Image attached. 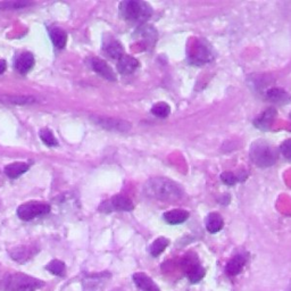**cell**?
Wrapping results in <instances>:
<instances>
[{"label":"cell","mask_w":291,"mask_h":291,"mask_svg":"<svg viewBox=\"0 0 291 291\" xmlns=\"http://www.w3.org/2000/svg\"><path fill=\"white\" fill-rule=\"evenodd\" d=\"M147 197L161 200V202H174L183 196V190L174 181L166 178H154L145 185Z\"/></svg>","instance_id":"6da1fadb"},{"label":"cell","mask_w":291,"mask_h":291,"mask_svg":"<svg viewBox=\"0 0 291 291\" xmlns=\"http://www.w3.org/2000/svg\"><path fill=\"white\" fill-rule=\"evenodd\" d=\"M120 12L123 18L130 22L142 23L151 16V7L145 2L128 0L120 4Z\"/></svg>","instance_id":"7a4b0ae2"},{"label":"cell","mask_w":291,"mask_h":291,"mask_svg":"<svg viewBox=\"0 0 291 291\" xmlns=\"http://www.w3.org/2000/svg\"><path fill=\"white\" fill-rule=\"evenodd\" d=\"M2 284L4 291H36L45 285L41 280L21 273L7 276Z\"/></svg>","instance_id":"3957f363"},{"label":"cell","mask_w":291,"mask_h":291,"mask_svg":"<svg viewBox=\"0 0 291 291\" xmlns=\"http://www.w3.org/2000/svg\"><path fill=\"white\" fill-rule=\"evenodd\" d=\"M250 158L260 168H269L276 161V151L265 141H256L250 148Z\"/></svg>","instance_id":"277c9868"},{"label":"cell","mask_w":291,"mask_h":291,"mask_svg":"<svg viewBox=\"0 0 291 291\" xmlns=\"http://www.w3.org/2000/svg\"><path fill=\"white\" fill-rule=\"evenodd\" d=\"M50 205L39 202H28L17 208V216L22 221H32L36 217L47 215L50 212Z\"/></svg>","instance_id":"5b68a950"},{"label":"cell","mask_w":291,"mask_h":291,"mask_svg":"<svg viewBox=\"0 0 291 291\" xmlns=\"http://www.w3.org/2000/svg\"><path fill=\"white\" fill-rule=\"evenodd\" d=\"M182 267L185 275L191 283H198L204 279L206 271L196 256H187L182 262Z\"/></svg>","instance_id":"8992f818"},{"label":"cell","mask_w":291,"mask_h":291,"mask_svg":"<svg viewBox=\"0 0 291 291\" xmlns=\"http://www.w3.org/2000/svg\"><path fill=\"white\" fill-rule=\"evenodd\" d=\"M133 203L130 198L125 197V196L117 195L114 196L111 200H107L102 204V206L99 207L100 212H131L133 209Z\"/></svg>","instance_id":"52a82bcc"},{"label":"cell","mask_w":291,"mask_h":291,"mask_svg":"<svg viewBox=\"0 0 291 291\" xmlns=\"http://www.w3.org/2000/svg\"><path fill=\"white\" fill-rule=\"evenodd\" d=\"M109 272H102V273L85 274L82 280L83 291H104L107 281L111 279Z\"/></svg>","instance_id":"ba28073f"},{"label":"cell","mask_w":291,"mask_h":291,"mask_svg":"<svg viewBox=\"0 0 291 291\" xmlns=\"http://www.w3.org/2000/svg\"><path fill=\"white\" fill-rule=\"evenodd\" d=\"M211 59H212V51L211 48H209V46L206 45V42L204 40H199L193 47L191 54H190V60H191V63L197 65H203Z\"/></svg>","instance_id":"9c48e42d"},{"label":"cell","mask_w":291,"mask_h":291,"mask_svg":"<svg viewBox=\"0 0 291 291\" xmlns=\"http://www.w3.org/2000/svg\"><path fill=\"white\" fill-rule=\"evenodd\" d=\"M33 66H35V56L31 52L24 51L18 55L14 60V68L21 74H26L30 72Z\"/></svg>","instance_id":"30bf717a"},{"label":"cell","mask_w":291,"mask_h":291,"mask_svg":"<svg viewBox=\"0 0 291 291\" xmlns=\"http://www.w3.org/2000/svg\"><path fill=\"white\" fill-rule=\"evenodd\" d=\"M133 282L137 285V288L140 291H160L159 287L152 280L150 276H148L144 272H138L132 276Z\"/></svg>","instance_id":"8fae6325"},{"label":"cell","mask_w":291,"mask_h":291,"mask_svg":"<svg viewBox=\"0 0 291 291\" xmlns=\"http://www.w3.org/2000/svg\"><path fill=\"white\" fill-rule=\"evenodd\" d=\"M247 262H248V254L240 252V254L235 255L227 264V267H225L227 274L230 276L238 275L242 271L243 267H245Z\"/></svg>","instance_id":"7c38bea8"},{"label":"cell","mask_w":291,"mask_h":291,"mask_svg":"<svg viewBox=\"0 0 291 291\" xmlns=\"http://www.w3.org/2000/svg\"><path fill=\"white\" fill-rule=\"evenodd\" d=\"M91 68L98 75L103 76L104 79L108 81H116V75L114 73L111 66L106 61L100 58H92L91 59Z\"/></svg>","instance_id":"4fadbf2b"},{"label":"cell","mask_w":291,"mask_h":291,"mask_svg":"<svg viewBox=\"0 0 291 291\" xmlns=\"http://www.w3.org/2000/svg\"><path fill=\"white\" fill-rule=\"evenodd\" d=\"M138 68H139V61H138L135 57L124 55L118 59L117 71L118 73H121L123 75L132 74Z\"/></svg>","instance_id":"5bb4252c"},{"label":"cell","mask_w":291,"mask_h":291,"mask_svg":"<svg viewBox=\"0 0 291 291\" xmlns=\"http://www.w3.org/2000/svg\"><path fill=\"white\" fill-rule=\"evenodd\" d=\"M36 248L32 247H26V246H21V247H16L9 251L11 254V257L14 260L18 262V263H25L26 261H28L36 255Z\"/></svg>","instance_id":"9a60e30c"},{"label":"cell","mask_w":291,"mask_h":291,"mask_svg":"<svg viewBox=\"0 0 291 291\" xmlns=\"http://www.w3.org/2000/svg\"><path fill=\"white\" fill-rule=\"evenodd\" d=\"M163 217L165 222L171 224V225H178V224H182L187 221L189 213L184 209H172V211L164 213Z\"/></svg>","instance_id":"2e32d148"},{"label":"cell","mask_w":291,"mask_h":291,"mask_svg":"<svg viewBox=\"0 0 291 291\" xmlns=\"http://www.w3.org/2000/svg\"><path fill=\"white\" fill-rule=\"evenodd\" d=\"M49 36L52 45H54L57 49H63L66 44H68V33H66L63 28L58 26L49 28Z\"/></svg>","instance_id":"e0dca14e"},{"label":"cell","mask_w":291,"mask_h":291,"mask_svg":"<svg viewBox=\"0 0 291 291\" xmlns=\"http://www.w3.org/2000/svg\"><path fill=\"white\" fill-rule=\"evenodd\" d=\"M205 225H206L207 231L209 233H217L222 230L224 225L223 217L218 213L208 214L206 219H205Z\"/></svg>","instance_id":"ac0fdd59"},{"label":"cell","mask_w":291,"mask_h":291,"mask_svg":"<svg viewBox=\"0 0 291 291\" xmlns=\"http://www.w3.org/2000/svg\"><path fill=\"white\" fill-rule=\"evenodd\" d=\"M104 50L113 59H120L124 56L123 46L117 40H109L104 45Z\"/></svg>","instance_id":"d6986e66"},{"label":"cell","mask_w":291,"mask_h":291,"mask_svg":"<svg viewBox=\"0 0 291 291\" xmlns=\"http://www.w3.org/2000/svg\"><path fill=\"white\" fill-rule=\"evenodd\" d=\"M28 169H30V165L26 163H12L5 168V174L9 179H17L24 174Z\"/></svg>","instance_id":"ffe728a7"},{"label":"cell","mask_w":291,"mask_h":291,"mask_svg":"<svg viewBox=\"0 0 291 291\" xmlns=\"http://www.w3.org/2000/svg\"><path fill=\"white\" fill-rule=\"evenodd\" d=\"M275 115H276L275 109L269 108L255 121V125L261 128V130H267V128H270V126L272 125V123H273Z\"/></svg>","instance_id":"44dd1931"},{"label":"cell","mask_w":291,"mask_h":291,"mask_svg":"<svg viewBox=\"0 0 291 291\" xmlns=\"http://www.w3.org/2000/svg\"><path fill=\"white\" fill-rule=\"evenodd\" d=\"M98 123L105 128H111V130L126 131L130 128V124L118 120H113V118H102V120H99Z\"/></svg>","instance_id":"7402d4cb"},{"label":"cell","mask_w":291,"mask_h":291,"mask_svg":"<svg viewBox=\"0 0 291 291\" xmlns=\"http://www.w3.org/2000/svg\"><path fill=\"white\" fill-rule=\"evenodd\" d=\"M170 245V240L165 237H159L151 243L149 247V252L152 257L159 256L161 252H163L168 246Z\"/></svg>","instance_id":"603a6c76"},{"label":"cell","mask_w":291,"mask_h":291,"mask_svg":"<svg viewBox=\"0 0 291 291\" xmlns=\"http://www.w3.org/2000/svg\"><path fill=\"white\" fill-rule=\"evenodd\" d=\"M267 98H269L271 102L273 103H279V104H285L289 103L291 97L289 94L284 91L282 89H271L267 92Z\"/></svg>","instance_id":"cb8c5ba5"},{"label":"cell","mask_w":291,"mask_h":291,"mask_svg":"<svg viewBox=\"0 0 291 291\" xmlns=\"http://www.w3.org/2000/svg\"><path fill=\"white\" fill-rule=\"evenodd\" d=\"M46 270L49 271L50 273L57 276H64L65 275V271H66V266L61 261L58 260H54L51 261L50 263L46 266Z\"/></svg>","instance_id":"d4e9b609"},{"label":"cell","mask_w":291,"mask_h":291,"mask_svg":"<svg viewBox=\"0 0 291 291\" xmlns=\"http://www.w3.org/2000/svg\"><path fill=\"white\" fill-rule=\"evenodd\" d=\"M171 108L168 104L165 103H157L151 108V113L154 114L156 117L159 118H165L170 115Z\"/></svg>","instance_id":"484cf974"},{"label":"cell","mask_w":291,"mask_h":291,"mask_svg":"<svg viewBox=\"0 0 291 291\" xmlns=\"http://www.w3.org/2000/svg\"><path fill=\"white\" fill-rule=\"evenodd\" d=\"M40 136V139L42 140L45 145H47L48 147H56L58 146V141L54 136V133H52L49 128H42L39 133Z\"/></svg>","instance_id":"4316f807"},{"label":"cell","mask_w":291,"mask_h":291,"mask_svg":"<svg viewBox=\"0 0 291 291\" xmlns=\"http://www.w3.org/2000/svg\"><path fill=\"white\" fill-rule=\"evenodd\" d=\"M221 180L228 185H235L237 182H239L240 180L243 181L240 175H236L235 173H232V172H224L221 175Z\"/></svg>","instance_id":"83f0119b"},{"label":"cell","mask_w":291,"mask_h":291,"mask_svg":"<svg viewBox=\"0 0 291 291\" xmlns=\"http://www.w3.org/2000/svg\"><path fill=\"white\" fill-rule=\"evenodd\" d=\"M30 3L26 2H9V3H2L0 8L2 9H20L23 7L30 6Z\"/></svg>","instance_id":"f1b7e54d"},{"label":"cell","mask_w":291,"mask_h":291,"mask_svg":"<svg viewBox=\"0 0 291 291\" xmlns=\"http://www.w3.org/2000/svg\"><path fill=\"white\" fill-rule=\"evenodd\" d=\"M281 152L282 155L291 161V139L285 140L282 145H281Z\"/></svg>","instance_id":"f546056e"},{"label":"cell","mask_w":291,"mask_h":291,"mask_svg":"<svg viewBox=\"0 0 291 291\" xmlns=\"http://www.w3.org/2000/svg\"><path fill=\"white\" fill-rule=\"evenodd\" d=\"M8 102L14 103V104H31V103H35L36 100L35 98H31V97H9Z\"/></svg>","instance_id":"4dcf8cb0"},{"label":"cell","mask_w":291,"mask_h":291,"mask_svg":"<svg viewBox=\"0 0 291 291\" xmlns=\"http://www.w3.org/2000/svg\"><path fill=\"white\" fill-rule=\"evenodd\" d=\"M7 68V64H6V60L4 59H0V74H3L5 71H6Z\"/></svg>","instance_id":"1f68e13d"},{"label":"cell","mask_w":291,"mask_h":291,"mask_svg":"<svg viewBox=\"0 0 291 291\" xmlns=\"http://www.w3.org/2000/svg\"><path fill=\"white\" fill-rule=\"evenodd\" d=\"M285 291H291V282L289 283V285L287 287V289H285Z\"/></svg>","instance_id":"d6a6232c"}]
</instances>
